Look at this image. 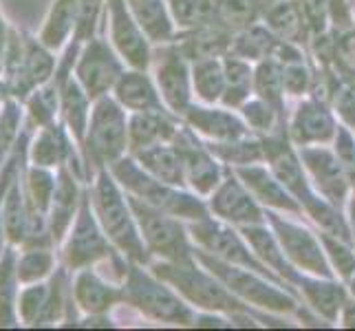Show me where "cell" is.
<instances>
[{
  "instance_id": "obj_1",
  "label": "cell",
  "mask_w": 355,
  "mask_h": 331,
  "mask_svg": "<svg viewBox=\"0 0 355 331\" xmlns=\"http://www.w3.org/2000/svg\"><path fill=\"white\" fill-rule=\"evenodd\" d=\"M157 276H162L166 283L173 285L183 300L197 312H210V314H223L230 316L234 323H245L250 327L256 325H274V327H287V316H272V314H259L245 303H241L232 294L221 278L214 276L203 263L197 261V256L181 261H153L148 265Z\"/></svg>"
},
{
  "instance_id": "obj_2",
  "label": "cell",
  "mask_w": 355,
  "mask_h": 331,
  "mask_svg": "<svg viewBox=\"0 0 355 331\" xmlns=\"http://www.w3.org/2000/svg\"><path fill=\"white\" fill-rule=\"evenodd\" d=\"M91 205L93 212L100 221L102 230L106 232L108 241L113 248L126 256L130 263L150 265L153 259L146 243L141 239V232L137 226V219L132 214V207L128 201V194L119 186L117 179L108 168H97L93 181L89 183Z\"/></svg>"
},
{
  "instance_id": "obj_3",
  "label": "cell",
  "mask_w": 355,
  "mask_h": 331,
  "mask_svg": "<svg viewBox=\"0 0 355 331\" xmlns=\"http://www.w3.org/2000/svg\"><path fill=\"white\" fill-rule=\"evenodd\" d=\"M197 261L203 263L214 276L221 278V283L234 294V296L252 307L259 314H272V316H287V318H302V312L307 309L296 296V291L278 280L269 278L254 269H245L232 263H223L214 256L194 248Z\"/></svg>"
},
{
  "instance_id": "obj_4",
  "label": "cell",
  "mask_w": 355,
  "mask_h": 331,
  "mask_svg": "<svg viewBox=\"0 0 355 331\" xmlns=\"http://www.w3.org/2000/svg\"><path fill=\"white\" fill-rule=\"evenodd\" d=\"M121 289H124V305L153 323L170 327H194L197 323L199 312L190 307L181 294L162 276H157L148 265L130 263Z\"/></svg>"
},
{
  "instance_id": "obj_5",
  "label": "cell",
  "mask_w": 355,
  "mask_h": 331,
  "mask_svg": "<svg viewBox=\"0 0 355 331\" xmlns=\"http://www.w3.org/2000/svg\"><path fill=\"white\" fill-rule=\"evenodd\" d=\"M108 170L113 173V177L124 188L126 194L137 197L148 205H155L159 210L175 214L183 221H188V223L210 214L203 197L194 194L188 188L173 186V183H166L153 177L137 164V159L132 155H124L121 159H117V162L108 166Z\"/></svg>"
},
{
  "instance_id": "obj_6",
  "label": "cell",
  "mask_w": 355,
  "mask_h": 331,
  "mask_svg": "<svg viewBox=\"0 0 355 331\" xmlns=\"http://www.w3.org/2000/svg\"><path fill=\"white\" fill-rule=\"evenodd\" d=\"M128 117L130 113L113 95L93 100L87 135L80 148L91 177H95L97 168H108L128 155Z\"/></svg>"
},
{
  "instance_id": "obj_7",
  "label": "cell",
  "mask_w": 355,
  "mask_h": 331,
  "mask_svg": "<svg viewBox=\"0 0 355 331\" xmlns=\"http://www.w3.org/2000/svg\"><path fill=\"white\" fill-rule=\"evenodd\" d=\"M58 71V58L40 38L33 35L9 33L7 53H5V89L11 97L27 100V95L51 82Z\"/></svg>"
},
{
  "instance_id": "obj_8",
  "label": "cell",
  "mask_w": 355,
  "mask_h": 331,
  "mask_svg": "<svg viewBox=\"0 0 355 331\" xmlns=\"http://www.w3.org/2000/svg\"><path fill=\"white\" fill-rule=\"evenodd\" d=\"M128 201L135 219H137L146 250H148L153 261L190 259L194 254V241L190 237L188 221H183L166 210H159L155 205L144 203L137 197H130V194Z\"/></svg>"
},
{
  "instance_id": "obj_9",
  "label": "cell",
  "mask_w": 355,
  "mask_h": 331,
  "mask_svg": "<svg viewBox=\"0 0 355 331\" xmlns=\"http://www.w3.org/2000/svg\"><path fill=\"white\" fill-rule=\"evenodd\" d=\"M265 217L269 228L274 230L280 248L285 250V256L298 272L311 276H336L327 261L320 232L307 219L298 214H283L269 210L265 212Z\"/></svg>"
},
{
  "instance_id": "obj_10",
  "label": "cell",
  "mask_w": 355,
  "mask_h": 331,
  "mask_svg": "<svg viewBox=\"0 0 355 331\" xmlns=\"http://www.w3.org/2000/svg\"><path fill=\"white\" fill-rule=\"evenodd\" d=\"M188 228H190V237L194 241V248H199L201 252L210 254L223 263H232V265H239L245 269H254V272H261L269 278L278 280L261 263L259 256H256L250 241L245 239L243 230L230 226V223H225V221L216 219L212 214H205L203 219L190 221ZM278 283H283V280H278Z\"/></svg>"
},
{
  "instance_id": "obj_11",
  "label": "cell",
  "mask_w": 355,
  "mask_h": 331,
  "mask_svg": "<svg viewBox=\"0 0 355 331\" xmlns=\"http://www.w3.org/2000/svg\"><path fill=\"white\" fill-rule=\"evenodd\" d=\"M60 245H62V263L73 274L84 267H95L113 252H117L93 212L89 186L80 203V210Z\"/></svg>"
},
{
  "instance_id": "obj_12",
  "label": "cell",
  "mask_w": 355,
  "mask_h": 331,
  "mask_svg": "<svg viewBox=\"0 0 355 331\" xmlns=\"http://www.w3.org/2000/svg\"><path fill=\"white\" fill-rule=\"evenodd\" d=\"M126 71V62L119 58L106 35H93L91 40L82 42L73 65V76L89 93L91 100L111 95L121 73Z\"/></svg>"
},
{
  "instance_id": "obj_13",
  "label": "cell",
  "mask_w": 355,
  "mask_h": 331,
  "mask_svg": "<svg viewBox=\"0 0 355 331\" xmlns=\"http://www.w3.org/2000/svg\"><path fill=\"white\" fill-rule=\"evenodd\" d=\"M150 73L157 82L164 106L177 117L186 115V110L194 104L192 62L179 51L175 40L155 46Z\"/></svg>"
},
{
  "instance_id": "obj_14",
  "label": "cell",
  "mask_w": 355,
  "mask_h": 331,
  "mask_svg": "<svg viewBox=\"0 0 355 331\" xmlns=\"http://www.w3.org/2000/svg\"><path fill=\"white\" fill-rule=\"evenodd\" d=\"M106 38L130 69H150L155 44L135 20L126 0H106Z\"/></svg>"
},
{
  "instance_id": "obj_15",
  "label": "cell",
  "mask_w": 355,
  "mask_h": 331,
  "mask_svg": "<svg viewBox=\"0 0 355 331\" xmlns=\"http://www.w3.org/2000/svg\"><path fill=\"white\" fill-rule=\"evenodd\" d=\"M340 121L331 104L318 95H304L289 106L287 135L296 148L327 146L336 139Z\"/></svg>"
},
{
  "instance_id": "obj_16",
  "label": "cell",
  "mask_w": 355,
  "mask_h": 331,
  "mask_svg": "<svg viewBox=\"0 0 355 331\" xmlns=\"http://www.w3.org/2000/svg\"><path fill=\"white\" fill-rule=\"evenodd\" d=\"M175 146L183 157V175H186V188L194 194L207 199L223 181L227 168L218 159L212 148L203 142L197 133L183 124L175 137Z\"/></svg>"
},
{
  "instance_id": "obj_17",
  "label": "cell",
  "mask_w": 355,
  "mask_h": 331,
  "mask_svg": "<svg viewBox=\"0 0 355 331\" xmlns=\"http://www.w3.org/2000/svg\"><path fill=\"white\" fill-rule=\"evenodd\" d=\"M205 203H207V212L212 217L221 219L239 230L259 226L267 221L265 207L254 199V194L248 190V186L230 168L223 181L216 186V190L205 199Z\"/></svg>"
},
{
  "instance_id": "obj_18",
  "label": "cell",
  "mask_w": 355,
  "mask_h": 331,
  "mask_svg": "<svg viewBox=\"0 0 355 331\" xmlns=\"http://www.w3.org/2000/svg\"><path fill=\"white\" fill-rule=\"evenodd\" d=\"M298 153H300L304 170H307L311 188L327 201L345 207L349 194L353 190V181L347 175L345 166L340 164L331 144L304 146V148H298Z\"/></svg>"
},
{
  "instance_id": "obj_19",
  "label": "cell",
  "mask_w": 355,
  "mask_h": 331,
  "mask_svg": "<svg viewBox=\"0 0 355 331\" xmlns=\"http://www.w3.org/2000/svg\"><path fill=\"white\" fill-rule=\"evenodd\" d=\"M265 146V164L272 168V173L278 181L293 194V199L300 203V207L315 197V190L311 188L307 170L302 166V159L296 146L291 144L287 130H280L269 137H261Z\"/></svg>"
},
{
  "instance_id": "obj_20",
  "label": "cell",
  "mask_w": 355,
  "mask_h": 331,
  "mask_svg": "<svg viewBox=\"0 0 355 331\" xmlns=\"http://www.w3.org/2000/svg\"><path fill=\"white\" fill-rule=\"evenodd\" d=\"M296 294L311 316L324 325H338L342 307L347 305L351 291L345 280L336 276L300 274L296 280Z\"/></svg>"
},
{
  "instance_id": "obj_21",
  "label": "cell",
  "mask_w": 355,
  "mask_h": 331,
  "mask_svg": "<svg viewBox=\"0 0 355 331\" xmlns=\"http://www.w3.org/2000/svg\"><path fill=\"white\" fill-rule=\"evenodd\" d=\"M181 119L207 144H223L250 135V128L245 126L239 110L225 104L194 102Z\"/></svg>"
},
{
  "instance_id": "obj_22",
  "label": "cell",
  "mask_w": 355,
  "mask_h": 331,
  "mask_svg": "<svg viewBox=\"0 0 355 331\" xmlns=\"http://www.w3.org/2000/svg\"><path fill=\"white\" fill-rule=\"evenodd\" d=\"M71 294L76 309L82 314H111L117 305H124V289L119 283L108 280L95 267L78 269L71 280Z\"/></svg>"
},
{
  "instance_id": "obj_23",
  "label": "cell",
  "mask_w": 355,
  "mask_h": 331,
  "mask_svg": "<svg viewBox=\"0 0 355 331\" xmlns=\"http://www.w3.org/2000/svg\"><path fill=\"white\" fill-rule=\"evenodd\" d=\"M234 173L239 175V179L245 183V186H248V190L254 194V199L265 207V212L269 210V212L302 217L300 203L293 199V194L278 181V177L272 173V168H269L265 162L236 168Z\"/></svg>"
},
{
  "instance_id": "obj_24",
  "label": "cell",
  "mask_w": 355,
  "mask_h": 331,
  "mask_svg": "<svg viewBox=\"0 0 355 331\" xmlns=\"http://www.w3.org/2000/svg\"><path fill=\"white\" fill-rule=\"evenodd\" d=\"M84 192H87V183H84L69 166H60L58 168V181H55V192L51 199V207H49V230H51V237L55 245L62 243L67 237V232L76 219L80 203L84 199Z\"/></svg>"
},
{
  "instance_id": "obj_25",
  "label": "cell",
  "mask_w": 355,
  "mask_h": 331,
  "mask_svg": "<svg viewBox=\"0 0 355 331\" xmlns=\"http://www.w3.org/2000/svg\"><path fill=\"white\" fill-rule=\"evenodd\" d=\"M183 119L170 113L168 108L144 110V113H130L128 117V155H135L144 148L157 144L175 142Z\"/></svg>"
},
{
  "instance_id": "obj_26",
  "label": "cell",
  "mask_w": 355,
  "mask_h": 331,
  "mask_svg": "<svg viewBox=\"0 0 355 331\" xmlns=\"http://www.w3.org/2000/svg\"><path fill=\"white\" fill-rule=\"evenodd\" d=\"M78 155H82L80 146L71 137L67 126L60 119L49 126L38 128V133H35V137L29 142V148H27L29 164L42 166V168L67 166L71 159Z\"/></svg>"
},
{
  "instance_id": "obj_27",
  "label": "cell",
  "mask_w": 355,
  "mask_h": 331,
  "mask_svg": "<svg viewBox=\"0 0 355 331\" xmlns=\"http://www.w3.org/2000/svg\"><path fill=\"white\" fill-rule=\"evenodd\" d=\"M111 95L128 110V113H144V110L166 108L150 69L126 67V71L119 76Z\"/></svg>"
},
{
  "instance_id": "obj_28",
  "label": "cell",
  "mask_w": 355,
  "mask_h": 331,
  "mask_svg": "<svg viewBox=\"0 0 355 331\" xmlns=\"http://www.w3.org/2000/svg\"><path fill=\"white\" fill-rule=\"evenodd\" d=\"M243 235H245V239L250 241L252 250L256 252V256H259L261 263L269 269V272L296 291V280H298V276L302 272H298V269L289 263V259L285 256V250L280 248L274 230L269 228L267 221H265V223H259V226L243 228ZM296 296H298V294H296Z\"/></svg>"
},
{
  "instance_id": "obj_29",
  "label": "cell",
  "mask_w": 355,
  "mask_h": 331,
  "mask_svg": "<svg viewBox=\"0 0 355 331\" xmlns=\"http://www.w3.org/2000/svg\"><path fill=\"white\" fill-rule=\"evenodd\" d=\"M232 35L234 33L227 27H223L216 18H212L210 22L201 24V27L179 31L175 44L190 62H194V60H201V58H214V56L230 53Z\"/></svg>"
},
{
  "instance_id": "obj_30",
  "label": "cell",
  "mask_w": 355,
  "mask_h": 331,
  "mask_svg": "<svg viewBox=\"0 0 355 331\" xmlns=\"http://www.w3.org/2000/svg\"><path fill=\"white\" fill-rule=\"evenodd\" d=\"M55 80L60 82V121L67 126L69 135L82 148L93 100L89 97V93L82 89V84L76 80L73 73H69L64 78L55 76Z\"/></svg>"
},
{
  "instance_id": "obj_31",
  "label": "cell",
  "mask_w": 355,
  "mask_h": 331,
  "mask_svg": "<svg viewBox=\"0 0 355 331\" xmlns=\"http://www.w3.org/2000/svg\"><path fill=\"white\" fill-rule=\"evenodd\" d=\"M263 22L276 33L278 40L307 46L311 38L298 0H269L263 11Z\"/></svg>"
},
{
  "instance_id": "obj_32",
  "label": "cell",
  "mask_w": 355,
  "mask_h": 331,
  "mask_svg": "<svg viewBox=\"0 0 355 331\" xmlns=\"http://www.w3.org/2000/svg\"><path fill=\"white\" fill-rule=\"evenodd\" d=\"M20 170L9 181V188L5 192L3 201V226H5V237L9 245H22L29 232V221H31V207L27 201V192H24V177H20Z\"/></svg>"
},
{
  "instance_id": "obj_33",
  "label": "cell",
  "mask_w": 355,
  "mask_h": 331,
  "mask_svg": "<svg viewBox=\"0 0 355 331\" xmlns=\"http://www.w3.org/2000/svg\"><path fill=\"white\" fill-rule=\"evenodd\" d=\"M126 5L155 46L168 44L177 38V27L166 0H126Z\"/></svg>"
},
{
  "instance_id": "obj_34",
  "label": "cell",
  "mask_w": 355,
  "mask_h": 331,
  "mask_svg": "<svg viewBox=\"0 0 355 331\" xmlns=\"http://www.w3.org/2000/svg\"><path fill=\"white\" fill-rule=\"evenodd\" d=\"M137 159V164L150 173L153 177L162 179L166 183H173V186L186 188V175H183V157L175 142L168 144H157L150 148H144L139 153L132 155Z\"/></svg>"
},
{
  "instance_id": "obj_35",
  "label": "cell",
  "mask_w": 355,
  "mask_h": 331,
  "mask_svg": "<svg viewBox=\"0 0 355 331\" xmlns=\"http://www.w3.org/2000/svg\"><path fill=\"white\" fill-rule=\"evenodd\" d=\"M283 40L276 38V33L267 27L263 20L250 24L241 31H236L232 35V46H230V53L241 56L245 60H250L252 65L261 62L265 58H272L276 56L278 46Z\"/></svg>"
},
{
  "instance_id": "obj_36",
  "label": "cell",
  "mask_w": 355,
  "mask_h": 331,
  "mask_svg": "<svg viewBox=\"0 0 355 331\" xmlns=\"http://www.w3.org/2000/svg\"><path fill=\"white\" fill-rule=\"evenodd\" d=\"M192 91L194 102L221 104L225 93V69L223 56L201 58L192 62Z\"/></svg>"
},
{
  "instance_id": "obj_37",
  "label": "cell",
  "mask_w": 355,
  "mask_h": 331,
  "mask_svg": "<svg viewBox=\"0 0 355 331\" xmlns=\"http://www.w3.org/2000/svg\"><path fill=\"white\" fill-rule=\"evenodd\" d=\"M76 22H78V0H53L38 38L51 51H60V49H64L71 42L73 31H76Z\"/></svg>"
},
{
  "instance_id": "obj_38",
  "label": "cell",
  "mask_w": 355,
  "mask_h": 331,
  "mask_svg": "<svg viewBox=\"0 0 355 331\" xmlns=\"http://www.w3.org/2000/svg\"><path fill=\"white\" fill-rule=\"evenodd\" d=\"M239 113L245 121V126H248L250 133L256 135V137H269V135L287 130L289 110L269 104L263 97L252 95L250 100L239 108Z\"/></svg>"
},
{
  "instance_id": "obj_39",
  "label": "cell",
  "mask_w": 355,
  "mask_h": 331,
  "mask_svg": "<svg viewBox=\"0 0 355 331\" xmlns=\"http://www.w3.org/2000/svg\"><path fill=\"white\" fill-rule=\"evenodd\" d=\"M223 69H225V93L221 104L239 110L254 95V65L241 56L225 53Z\"/></svg>"
},
{
  "instance_id": "obj_40",
  "label": "cell",
  "mask_w": 355,
  "mask_h": 331,
  "mask_svg": "<svg viewBox=\"0 0 355 331\" xmlns=\"http://www.w3.org/2000/svg\"><path fill=\"white\" fill-rule=\"evenodd\" d=\"M16 245H7L0 254V327H16L18 312V291H20V280L16 274V259L18 252L14 250Z\"/></svg>"
},
{
  "instance_id": "obj_41",
  "label": "cell",
  "mask_w": 355,
  "mask_h": 331,
  "mask_svg": "<svg viewBox=\"0 0 355 331\" xmlns=\"http://www.w3.org/2000/svg\"><path fill=\"white\" fill-rule=\"evenodd\" d=\"M254 95L263 97L269 104H274L283 110H289V97L285 93L283 67L278 58H265L254 65Z\"/></svg>"
},
{
  "instance_id": "obj_42",
  "label": "cell",
  "mask_w": 355,
  "mask_h": 331,
  "mask_svg": "<svg viewBox=\"0 0 355 331\" xmlns=\"http://www.w3.org/2000/svg\"><path fill=\"white\" fill-rule=\"evenodd\" d=\"M212 148V153L221 159L223 166L230 170H236L243 166L261 164L265 162V146L263 139L256 135H243L239 139L223 142V144H207Z\"/></svg>"
},
{
  "instance_id": "obj_43",
  "label": "cell",
  "mask_w": 355,
  "mask_h": 331,
  "mask_svg": "<svg viewBox=\"0 0 355 331\" xmlns=\"http://www.w3.org/2000/svg\"><path fill=\"white\" fill-rule=\"evenodd\" d=\"M267 3L269 0H214V18L232 33H236L263 20Z\"/></svg>"
},
{
  "instance_id": "obj_44",
  "label": "cell",
  "mask_w": 355,
  "mask_h": 331,
  "mask_svg": "<svg viewBox=\"0 0 355 331\" xmlns=\"http://www.w3.org/2000/svg\"><path fill=\"white\" fill-rule=\"evenodd\" d=\"M27 110H29V124L38 130L42 126L53 124L60 119V82L53 80L33 89L27 95Z\"/></svg>"
},
{
  "instance_id": "obj_45",
  "label": "cell",
  "mask_w": 355,
  "mask_h": 331,
  "mask_svg": "<svg viewBox=\"0 0 355 331\" xmlns=\"http://www.w3.org/2000/svg\"><path fill=\"white\" fill-rule=\"evenodd\" d=\"M55 272V254L53 248H22L16 259V274L20 285H31L46 280Z\"/></svg>"
},
{
  "instance_id": "obj_46",
  "label": "cell",
  "mask_w": 355,
  "mask_h": 331,
  "mask_svg": "<svg viewBox=\"0 0 355 331\" xmlns=\"http://www.w3.org/2000/svg\"><path fill=\"white\" fill-rule=\"evenodd\" d=\"M55 181H58V173H53V168H42L31 164L24 170V192H27L31 212L49 214V207H51V199L55 192Z\"/></svg>"
},
{
  "instance_id": "obj_47",
  "label": "cell",
  "mask_w": 355,
  "mask_h": 331,
  "mask_svg": "<svg viewBox=\"0 0 355 331\" xmlns=\"http://www.w3.org/2000/svg\"><path fill=\"white\" fill-rule=\"evenodd\" d=\"M49 294H51L49 280H40V283L24 285L18 291L16 312H18V321L22 325L42 327L44 312H46V305H49Z\"/></svg>"
},
{
  "instance_id": "obj_48",
  "label": "cell",
  "mask_w": 355,
  "mask_h": 331,
  "mask_svg": "<svg viewBox=\"0 0 355 331\" xmlns=\"http://www.w3.org/2000/svg\"><path fill=\"white\" fill-rule=\"evenodd\" d=\"M170 16L179 31H188L214 18V0H166Z\"/></svg>"
},
{
  "instance_id": "obj_49",
  "label": "cell",
  "mask_w": 355,
  "mask_h": 331,
  "mask_svg": "<svg viewBox=\"0 0 355 331\" xmlns=\"http://www.w3.org/2000/svg\"><path fill=\"white\" fill-rule=\"evenodd\" d=\"M320 241L327 254V261L331 265L334 274L349 283L355 276V243L351 239H340L331 235H322L320 232Z\"/></svg>"
},
{
  "instance_id": "obj_50",
  "label": "cell",
  "mask_w": 355,
  "mask_h": 331,
  "mask_svg": "<svg viewBox=\"0 0 355 331\" xmlns=\"http://www.w3.org/2000/svg\"><path fill=\"white\" fill-rule=\"evenodd\" d=\"M329 104H331L340 124L355 130V80L338 73L334 89L329 93Z\"/></svg>"
},
{
  "instance_id": "obj_51",
  "label": "cell",
  "mask_w": 355,
  "mask_h": 331,
  "mask_svg": "<svg viewBox=\"0 0 355 331\" xmlns=\"http://www.w3.org/2000/svg\"><path fill=\"white\" fill-rule=\"evenodd\" d=\"M20 121H22V113L18 102L7 100L3 104V113H0V168L9 159L20 137Z\"/></svg>"
},
{
  "instance_id": "obj_52",
  "label": "cell",
  "mask_w": 355,
  "mask_h": 331,
  "mask_svg": "<svg viewBox=\"0 0 355 331\" xmlns=\"http://www.w3.org/2000/svg\"><path fill=\"white\" fill-rule=\"evenodd\" d=\"M334 67L340 76L355 80V22L351 27L338 31V35H336Z\"/></svg>"
},
{
  "instance_id": "obj_53",
  "label": "cell",
  "mask_w": 355,
  "mask_h": 331,
  "mask_svg": "<svg viewBox=\"0 0 355 331\" xmlns=\"http://www.w3.org/2000/svg\"><path fill=\"white\" fill-rule=\"evenodd\" d=\"M331 148L338 155L340 164L345 166L347 175L351 177L353 188H355V130L340 124L336 139L331 142Z\"/></svg>"
},
{
  "instance_id": "obj_54",
  "label": "cell",
  "mask_w": 355,
  "mask_h": 331,
  "mask_svg": "<svg viewBox=\"0 0 355 331\" xmlns=\"http://www.w3.org/2000/svg\"><path fill=\"white\" fill-rule=\"evenodd\" d=\"M338 327H345V329H355V298L349 296L347 305L342 307L340 318H338Z\"/></svg>"
},
{
  "instance_id": "obj_55",
  "label": "cell",
  "mask_w": 355,
  "mask_h": 331,
  "mask_svg": "<svg viewBox=\"0 0 355 331\" xmlns=\"http://www.w3.org/2000/svg\"><path fill=\"white\" fill-rule=\"evenodd\" d=\"M345 214H347V221H349V230H351V237L355 241V188L351 190L349 199L345 203Z\"/></svg>"
},
{
  "instance_id": "obj_56",
  "label": "cell",
  "mask_w": 355,
  "mask_h": 331,
  "mask_svg": "<svg viewBox=\"0 0 355 331\" xmlns=\"http://www.w3.org/2000/svg\"><path fill=\"white\" fill-rule=\"evenodd\" d=\"M347 285H349V291H351V296L355 298V276H353V278L349 280V283H347Z\"/></svg>"
}]
</instances>
